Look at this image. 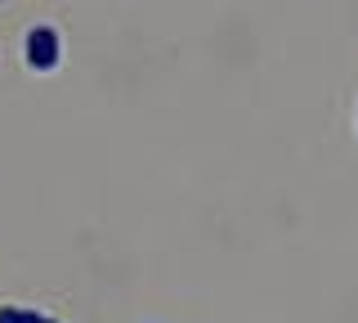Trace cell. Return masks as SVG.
Listing matches in <instances>:
<instances>
[{
  "label": "cell",
  "instance_id": "1",
  "mask_svg": "<svg viewBox=\"0 0 358 323\" xmlns=\"http://www.w3.org/2000/svg\"><path fill=\"white\" fill-rule=\"evenodd\" d=\"M27 63L36 72L59 68V32H54V27H31V36H27Z\"/></svg>",
  "mask_w": 358,
  "mask_h": 323
},
{
  "label": "cell",
  "instance_id": "2",
  "mask_svg": "<svg viewBox=\"0 0 358 323\" xmlns=\"http://www.w3.org/2000/svg\"><path fill=\"white\" fill-rule=\"evenodd\" d=\"M0 323H54V319L36 315V310H22V305H5L0 310Z\"/></svg>",
  "mask_w": 358,
  "mask_h": 323
}]
</instances>
